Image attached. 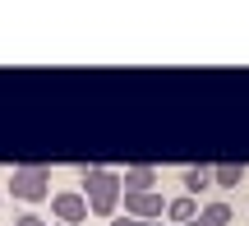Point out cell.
I'll return each instance as SVG.
<instances>
[{
  "label": "cell",
  "instance_id": "cell-2",
  "mask_svg": "<svg viewBox=\"0 0 249 226\" xmlns=\"http://www.w3.org/2000/svg\"><path fill=\"white\" fill-rule=\"evenodd\" d=\"M9 194H14L18 203L51 199V166H14V175H9Z\"/></svg>",
  "mask_w": 249,
  "mask_h": 226
},
{
  "label": "cell",
  "instance_id": "cell-1",
  "mask_svg": "<svg viewBox=\"0 0 249 226\" xmlns=\"http://www.w3.org/2000/svg\"><path fill=\"white\" fill-rule=\"evenodd\" d=\"M79 180H83V199H88L92 217H116V203H120V171H107V166H79Z\"/></svg>",
  "mask_w": 249,
  "mask_h": 226
},
{
  "label": "cell",
  "instance_id": "cell-8",
  "mask_svg": "<svg viewBox=\"0 0 249 226\" xmlns=\"http://www.w3.org/2000/svg\"><path fill=\"white\" fill-rule=\"evenodd\" d=\"M240 180H245V162H222V166H213V185H222V190H235Z\"/></svg>",
  "mask_w": 249,
  "mask_h": 226
},
{
  "label": "cell",
  "instance_id": "cell-3",
  "mask_svg": "<svg viewBox=\"0 0 249 226\" xmlns=\"http://www.w3.org/2000/svg\"><path fill=\"white\" fill-rule=\"evenodd\" d=\"M51 217L60 222V226H79V222H88V199H83L79 190H60V194H51Z\"/></svg>",
  "mask_w": 249,
  "mask_h": 226
},
{
  "label": "cell",
  "instance_id": "cell-6",
  "mask_svg": "<svg viewBox=\"0 0 249 226\" xmlns=\"http://www.w3.org/2000/svg\"><path fill=\"white\" fill-rule=\"evenodd\" d=\"M185 226H231V203H208V208H198L194 222Z\"/></svg>",
  "mask_w": 249,
  "mask_h": 226
},
{
  "label": "cell",
  "instance_id": "cell-11",
  "mask_svg": "<svg viewBox=\"0 0 249 226\" xmlns=\"http://www.w3.org/2000/svg\"><path fill=\"white\" fill-rule=\"evenodd\" d=\"M51 226H60V222H51Z\"/></svg>",
  "mask_w": 249,
  "mask_h": 226
},
{
  "label": "cell",
  "instance_id": "cell-9",
  "mask_svg": "<svg viewBox=\"0 0 249 226\" xmlns=\"http://www.w3.org/2000/svg\"><path fill=\"white\" fill-rule=\"evenodd\" d=\"M166 217L185 226V222H194V217H198V203L189 199V194H180V199H171V203H166Z\"/></svg>",
  "mask_w": 249,
  "mask_h": 226
},
{
  "label": "cell",
  "instance_id": "cell-5",
  "mask_svg": "<svg viewBox=\"0 0 249 226\" xmlns=\"http://www.w3.org/2000/svg\"><path fill=\"white\" fill-rule=\"evenodd\" d=\"M152 185H157V171L152 166H129L120 175V194H148Z\"/></svg>",
  "mask_w": 249,
  "mask_h": 226
},
{
  "label": "cell",
  "instance_id": "cell-10",
  "mask_svg": "<svg viewBox=\"0 0 249 226\" xmlns=\"http://www.w3.org/2000/svg\"><path fill=\"white\" fill-rule=\"evenodd\" d=\"M14 226H51V222H46V217H37V212H23Z\"/></svg>",
  "mask_w": 249,
  "mask_h": 226
},
{
  "label": "cell",
  "instance_id": "cell-4",
  "mask_svg": "<svg viewBox=\"0 0 249 226\" xmlns=\"http://www.w3.org/2000/svg\"><path fill=\"white\" fill-rule=\"evenodd\" d=\"M124 199V217H134V222H161V212H166V199H161L157 190H148V194H120Z\"/></svg>",
  "mask_w": 249,
  "mask_h": 226
},
{
  "label": "cell",
  "instance_id": "cell-7",
  "mask_svg": "<svg viewBox=\"0 0 249 226\" xmlns=\"http://www.w3.org/2000/svg\"><path fill=\"white\" fill-rule=\"evenodd\" d=\"M180 180H185V194H189V199H194V194L213 190V166H189V171L180 175Z\"/></svg>",
  "mask_w": 249,
  "mask_h": 226
}]
</instances>
